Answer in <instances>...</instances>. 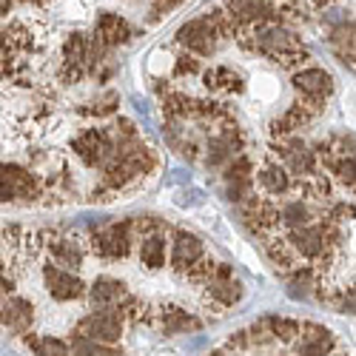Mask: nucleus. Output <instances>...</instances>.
I'll return each instance as SVG.
<instances>
[{
    "mask_svg": "<svg viewBox=\"0 0 356 356\" xmlns=\"http://www.w3.org/2000/svg\"><path fill=\"white\" fill-rule=\"evenodd\" d=\"M23 342L32 348L35 356H72V345L66 339H57V337H35V334H26Z\"/></svg>",
    "mask_w": 356,
    "mask_h": 356,
    "instance_id": "25",
    "label": "nucleus"
},
{
    "mask_svg": "<svg viewBox=\"0 0 356 356\" xmlns=\"http://www.w3.org/2000/svg\"><path fill=\"white\" fill-rule=\"evenodd\" d=\"M123 328H126V322L120 314H117V308H97L92 314H86L72 334L95 339L100 345H117L123 339Z\"/></svg>",
    "mask_w": 356,
    "mask_h": 356,
    "instance_id": "3",
    "label": "nucleus"
},
{
    "mask_svg": "<svg viewBox=\"0 0 356 356\" xmlns=\"http://www.w3.org/2000/svg\"><path fill=\"white\" fill-rule=\"evenodd\" d=\"M254 49L265 57H271L274 63L285 66V69H296L300 63L308 60V51L302 46V40L296 38L291 29L280 26V23H262L254 29Z\"/></svg>",
    "mask_w": 356,
    "mask_h": 356,
    "instance_id": "1",
    "label": "nucleus"
},
{
    "mask_svg": "<svg viewBox=\"0 0 356 356\" xmlns=\"http://www.w3.org/2000/svg\"><path fill=\"white\" fill-rule=\"evenodd\" d=\"M197 72H200V60H197V54L186 51V54H180V57H177V63H174V74H177V77L197 74Z\"/></svg>",
    "mask_w": 356,
    "mask_h": 356,
    "instance_id": "34",
    "label": "nucleus"
},
{
    "mask_svg": "<svg viewBox=\"0 0 356 356\" xmlns=\"http://www.w3.org/2000/svg\"><path fill=\"white\" fill-rule=\"evenodd\" d=\"M311 217H314V211L302 200H291V202L282 205V211H280V225L288 228V231H296V228L311 225Z\"/></svg>",
    "mask_w": 356,
    "mask_h": 356,
    "instance_id": "26",
    "label": "nucleus"
},
{
    "mask_svg": "<svg viewBox=\"0 0 356 356\" xmlns=\"http://www.w3.org/2000/svg\"><path fill=\"white\" fill-rule=\"evenodd\" d=\"M274 334L280 342H293L302 337V325L291 316H274Z\"/></svg>",
    "mask_w": 356,
    "mask_h": 356,
    "instance_id": "32",
    "label": "nucleus"
},
{
    "mask_svg": "<svg viewBox=\"0 0 356 356\" xmlns=\"http://www.w3.org/2000/svg\"><path fill=\"white\" fill-rule=\"evenodd\" d=\"M288 243L296 251V257H302L308 262H316L319 257L331 254V248L325 245V236H322V228L319 225H305V228L288 231Z\"/></svg>",
    "mask_w": 356,
    "mask_h": 356,
    "instance_id": "11",
    "label": "nucleus"
},
{
    "mask_svg": "<svg viewBox=\"0 0 356 356\" xmlns=\"http://www.w3.org/2000/svg\"><path fill=\"white\" fill-rule=\"evenodd\" d=\"M95 38L106 46V49H111V46H120V43H126L129 38H131V26L120 17V15H111V12H106V15H100L97 17V29H95Z\"/></svg>",
    "mask_w": 356,
    "mask_h": 356,
    "instance_id": "16",
    "label": "nucleus"
},
{
    "mask_svg": "<svg viewBox=\"0 0 356 356\" xmlns=\"http://www.w3.org/2000/svg\"><path fill=\"white\" fill-rule=\"evenodd\" d=\"M49 254L54 259V265H60L66 271H77L83 259H86V251H83V243L72 240V236H57V240L49 245Z\"/></svg>",
    "mask_w": 356,
    "mask_h": 356,
    "instance_id": "18",
    "label": "nucleus"
},
{
    "mask_svg": "<svg viewBox=\"0 0 356 356\" xmlns=\"http://www.w3.org/2000/svg\"><path fill=\"white\" fill-rule=\"evenodd\" d=\"M331 220H337V222H345L348 217H356V205H348V202H337L334 209H331V214H328Z\"/></svg>",
    "mask_w": 356,
    "mask_h": 356,
    "instance_id": "35",
    "label": "nucleus"
},
{
    "mask_svg": "<svg viewBox=\"0 0 356 356\" xmlns=\"http://www.w3.org/2000/svg\"><path fill=\"white\" fill-rule=\"evenodd\" d=\"M228 12L243 29L274 23V17H277V9L271 0H228Z\"/></svg>",
    "mask_w": 356,
    "mask_h": 356,
    "instance_id": "10",
    "label": "nucleus"
},
{
    "mask_svg": "<svg viewBox=\"0 0 356 356\" xmlns=\"http://www.w3.org/2000/svg\"><path fill=\"white\" fill-rule=\"evenodd\" d=\"M165 248H168V240L165 234H148L140 240V262L145 265L148 271H160L165 265Z\"/></svg>",
    "mask_w": 356,
    "mask_h": 356,
    "instance_id": "20",
    "label": "nucleus"
},
{
    "mask_svg": "<svg viewBox=\"0 0 356 356\" xmlns=\"http://www.w3.org/2000/svg\"><path fill=\"white\" fill-rule=\"evenodd\" d=\"M262 248H265V254H268V259L277 265V271H293V268H300L296 265V251L291 248V243H288V236H280L277 231L274 234H268V236H262Z\"/></svg>",
    "mask_w": 356,
    "mask_h": 356,
    "instance_id": "17",
    "label": "nucleus"
},
{
    "mask_svg": "<svg viewBox=\"0 0 356 356\" xmlns=\"http://www.w3.org/2000/svg\"><path fill=\"white\" fill-rule=\"evenodd\" d=\"M293 88L305 97H322L328 100L334 95V77L331 72H325L319 66H311V69H296L293 72Z\"/></svg>",
    "mask_w": 356,
    "mask_h": 356,
    "instance_id": "12",
    "label": "nucleus"
},
{
    "mask_svg": "<svg viewBox=\"0 0 356 356\" xmlns=\"http://www.w3.org/2000/svg\"><path fill=\"white\" fill-rule=\"evenodd\" d=\"M129 296V288L123 280L114 277H97L88 288V300H92L95 308H117Z\"/></svg>",
    "mask_w": 356,
    "mask_h": 356,
    "instance_id": "14",
    "label": "nucleus"
},
{
    "mask_svg": "<svg viewBox=\"0 0 356 356\" xmlns=\"http://www.w3.org/2000/svg\"><path fill=\"white\" fill-rule=\"evenodd\" d=\"M331 43H334V51L342 57V63L356 72V26L353 23H345V26L334 29Z\"/></svg>",
    "mask_w": 356,
    "mask_h": 356,
    "instance_id": "22",
    "label": "nucleus"
},
{
    "mask_svg": "<svg viewBox=\"0 0 356 356\" xmlns=\"http://www.w3.org/2000/svg\"><path fill=\"white\" fill-rule=\"evenodd\" d=\"M43 282H46L49 296L57 302H74L83 293H88L86 282L74 271L60 268V265H43Z\"/></svg>",
    "mask_w": 356,
    "mask_h": 356,
    "instance_id": "8",
    "label": "nucleus"
},
{
    "mask_svg": "<svg viewBox=\"0 0 356 356\" xmlns=\"http://www.w3.org/2000/svg\"><path fill=\"white\" fill-rule=\"evenodd\" d=\"M205 257V245L197 234L183 231V228H174L171 231V248H168V265L174 274H186L197 259Z\"/></svg>",
    "mask_w": 356,
    "mask_h": 356,
    "instance_id": "7",
    "label": "nucleus"
},
{
    "mask_svg": "<svg viewBox=\"0 0 356 356\" xmlns=\"http://www.w3.org/2000/svg\"><path fill=\"white\" fill-rule=\"evenodd\" d=\"M243 282L240 280H217V282H211L209 285V296L220 305V308H231V305H236L243 300Z\"/></svg>",
    "mask_w": 356,
    "mask_h": 356,
    "instance_id": "24",
    "label": "nucleus"
},
{
    "mask_svg": "<svg viewBox=\"0 0 356 356\" xmlns=\"http://www.w3.org/2000/svg\"><path fill=\"white\" fill-rule=\"evenodd\" d=\"M163 114L168 120H186V117H197V100L183 95V92H165L163 97Z\"/></svg>",
    "mask_w": 356,
    "mask_h": 356,
    "instance_id": "23",
    "label": "nucleus"
},
{
    "mask_svg": "<svg viewBox=\"0 0 356 356\" xmlns=\"http://www.w3.org/2000/svg\"><path fill=\"white\" fill-rule=\"evenodd\" d=\"M177 3H180V0H154V3H152V12H154V17H157V15L168 12V9H174Z\"/></svg>",
    "mask_w": 356,
    "mask_h": 356,
    "instance_id": "38",
    "label": "nucleus"
},
{
    "mask_svg": "<svg viewBox=\"0 0 356 356\" xmlns=\"http://www.w3.org/2000/svg\"><path fill=\"white\" fill-rule=\"evenodd\" d=\"M243 145H245V137L240 131V126L236 123H225L211 140H209V165H228L236 154L243 152Z\"/></svg>",
    "mask_w": 356,
    "mask_h": 356,
    "instance_id": "9",
    "label": "nucleus"
},
{
    "mask_svg": "<svg viewBox=\"0 0 356 356\" xmlns=\"http://www.w3.org/2000/svg\"><path fill=\"white\" fill-rule=\"evenodd\" d=\"M74 154L88 168H106L117 157V140L108 129H86L72 143Z\"/></svg>",
    "mask_w": 356,
    "mask_h": 356,
    "instance_id": "2",
    "label": "nucleus"
},
{
    "mask_svg": "<svg viewBox=\"0 0 356 356\" xmlns=\"http://www.w3.org/2000/svg\"><path fill=\"white\" fill-rule=\"evenodd\" d=\"M214 271H217V262L211 257H202V259H197L191 268L186 271V277L191 282H197V285H211L214 282Z\"/></svg>",
    "mask_w": 356,
    "mask_h": 356,
    "instance_id": "30",
    "label": "nucleus"
},
{
    "mask_svg": "<svg viewBox=\"0 0 356 356\" xmlns=\"http://www.w3.org/2000/svg\"><path fill=\"white\" fill-rule=\"evenodd\" d=\"M134 220H120L111 222L106 228H100L92 240V248L100 259H126L131 254V243H134Z\"/></svg>",
    "mask_w": 356,
    "mask_h": 356,
    "instance_id": "5",
    "label": "nucleus"
},
{
    "mask_svg": "<svg viewBox=\"0 0 356 356\" xmlns=\"http://www.w3.org/2000/svg\"><path fill=\"white\" fill-rule=\"evenodd\" d=\"M88 51H92V46H88L86 35L74 32L63 43V63H69V66H86L88 63Z\"/></svg>",
    "mask_w": 356,
    "mask_h": 356,
    "instance_id": "28",
    "label": "nucleus"
},
{
    "mask_svg": "<svg viewBox=\"0 0 356 356\" xmlns=\"http://www.w3.org/2000/svg\"><path fill=\"white\" fill-rule=\"evenodd\" d=\"M83 77V66H69V63H63V69H60V80L63 83H77Z\"/></svg>",
    "mask_w": 356,
    "mask_h": 356,
    "instance_id": "36",
    "label": "nucleus"
},
{
    "mask_svg": "<svg viewBox=\"0 0 356 356\" xmlns=\"http://www.w3.org/2000/svg\"><path fill=\"white\" fill-rule=\"evenodd\" d=\"M157 316H160V325H163V331H165L168 337L188 334V331H200V328H202V322H200L194 314H188V311H183V308H174V305L157 311Z\"/></svg>",
    "mask_w": 356,
    "mask_h": 356,
    "instance_id": "19",
    "label": "nucleus"
},
{
    "mask_svg": "<svg viewBox=\"0 0 356 356\" xmlns=\"http://www.w3.org/2000/svg\"><path fill=\"white\" fill-rule=\"evenodd\" d=\"M35 325V305L23 296H9L3 302V328H9L15 337H26Z\"/></svg>",
    "mask_w": 356,
    "mask_h": 356,
    "instance_id": "13",
    "label": "nucleus"
},
{
    "mask_svg": "<svg viewBox=\"0 0 356 356\" xmlns=\"http://www.w3.org/2000/svg\"><path fill=\"white\" fill-rule=\"evenodd\" d=\"M40 188L43 186L38 174L15 163H3V171H0V197H3V202H32L40 197Z\"/></svg>",
    "mask_w": 356,
    "mask_h": 356,
    "instance_id": "4",
    "label": "nucleus"
},
{
    "mask_svg": "<svg viewBox=\"0 0 356 356\" xmlns=\"http://www.w3.org/2000/svg\"><path fill=\"white\" fill-rule=\"evenodd\" d=\"M311 3H316V6H325V3H331V0H311Z\"/></svg>",
    "mask_w": 356,
    "mask_h": 356,
    "instance_id": "39",
    "label": "nucleus"
},
{
    "mask_svg": "<svg viewBox=\"0 0 356 356\" xmlns=\"http://www.w3.org/2000/svg\"><path fill=\"white\" fill-rule=\"evenodd\" d=\"M331 356H348V353H331Z\"/></svg>",
    "mask_w": 356,
    "mask_h": 356,
    "instance_id": "40",
    "label": "nucleus"
},
{
    "mask_svg": "<svg viewBox=\"0 0 356 356\" xmlns=\"http://www.w3.org/2000/svg\"><path fill=\"white\" fill-rule=\"evenodd\" d=\"M202 80H205V88H211V92H225V95H240L243 92V77L228 66L209 69L202 74Z\"/></svg>",
    "mask_w": 356,
    "mask_h": 356,
    "instance_id": "21",
    "label": "nucleus"
},
{
    "mask_svg": "<svg viewBox=\"0 0 356 356\" xmlns=\"http://www.w3.org/2000/svg\"><path fill=\"white\" fill-rule=\"evenodd\" d=\"M222 177H225V183H243V180H254V165H251V160H248L245 154H236V157H234V160L225 165Z\"/></svg>",
    "mask_w": 356,
    "mask_h": 356,
    "instance_id": "29",
    "label": "nucleus"
},
{
    "mask_svg": "<svg viewBox=\"0 0 356 356\" xmlns=\"http://www.w3.org/2000/svg\"><path fill=\"white\" fill-rule=\"evenodd\" d=\"M251 345V334L248 331H236L231 339H228V348H236V350H245Z\"/></svg>",
    "mask_w": 356,
    "mask_h": 356,
    "instance_id": "37",
    "label": "nucleus"
},
{
    "mask_svg": "<svg viewBox=\"0 0 356 356\" xmlns=\"http://www.w3.org/2000/svg\"><path fill=\"white\" fill-rule=\"evenodd\" d=\"M257 183L262 186L265 194H271V197H282L288 191H293V174L280 165V163H265L257 174Z\"/></svg>",
    "mask_w": 356,
    "mask_h": 356,
    "instance_id": "15",
    "label": "nucleus"
},
{
    "mask_svg": "<svg viewBox=\"0 0 356 356\" xmlns=\"http://www.w3.org/2000/svg\"><path fill=\"white\" fill-rule=\"evenodd\" d=\"M69 345H72V356H123L114 345H100L95 339L80 337V334H72Z\"/></svg>",
    "mask_w": 356,
    "mask_h": 356,
    "instance_id": "27",
    "label": "nucleus"
},
{
    "mask_svg": "<svg viewBox=\"0 0 356 356\" xmlns=\"http://www.w3.org/2000/svg\"><path fill=\"white\" fill-rule=\"evenodd\" d=\"M177 40H180L191 54H197V57H211L214 51H217V46H220V32L214 29V23H211V17L205 15V17H194V20H188L180 32H177Z\"/></svg>",
    "mask_w": 356,
    "mask_h": 356,
    "instance_id": "6",
    "label": "nucleus"
},
{
    "mask_svg": "<svg viewBox=\"0 0 356 356\" xmlns=\"http://www.w3.org/2000/svg\"><path fill=\"white\" fill-rule=\"evenodd\" d=\"M251 345H268V342H277V334H274V316H262L257 319L251 328Z\"/></svg>",
    "mask_w": 356,
    "mask_h": 356,
    "instance_id": "31",
    "label": "nucleus"
},
{
    "mask_svg": "<svg viewBox=\"0 0 356 356\" xmlns=\"http://www.w3.org/2000/svg\"><path fill=\"white\" fill-rule=\"evenodd\" d=\"M117 103H120V97H117L114 92H106V95H103L100 100H95L92 106L80 108V114H97V117H106V114H114Z\"/></svg>",
    "mask_w": 356,
    "mask_h": 356,
    "instance_id": "33",
    "label": "nucleus"
}]
</instances>
